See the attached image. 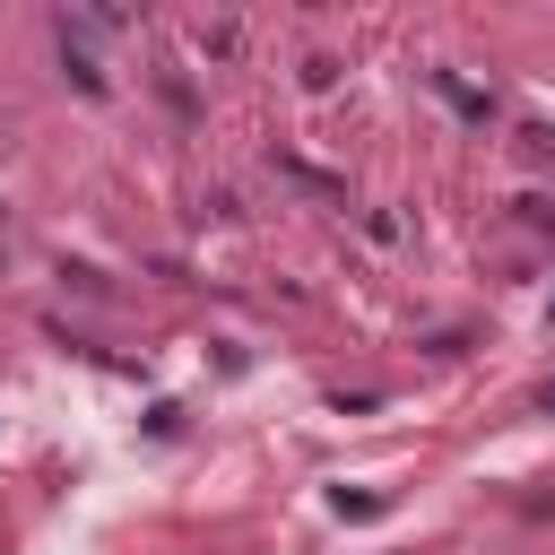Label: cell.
<instances>
[{
  "label": "cell",
  "instance_id": "cell-4",
  "mask_svg": "<svg viewBox=\"0 0 555 555\" xmlns=\"http://www.w3.org/2000/svg\"><path fill=\"white\" fill-rule=\"evenodd\" d=\"M538 408H546V416H555V382H546V390H538Z\"/></svg>",
  "mask_w": 555,
  "mask_h": 555
},
{
  "label": "cell",
  "instance_id": "cell-2",
  "mask_svg": "<svg viewBox=\"0 0 555 555\" xmlns=\"http://www.w3.org/2000/svg\"><path fill=\"white\" fill-rule=\"evenodd\" d=\"M338 87V61L330 52H304V95H330Z\"/></svg>",
  "mask_w": 555,
  "mask_h": 555
},
{
  "label": "cell",
  "instance_id": "cell-1",
  "mask_svg": "<svg viewBox=\"0 0 555 555\" xmlns=\"http://www.w3.org/2000/svg\"><path fill=\"white\" fill-rule=\"evenodd\" d=\"M434 87H442V104H460L468 121H494V95H486V87H468V78H451V69H434Z\"/></svg>",
  "mask_w": 555,
  "mask_h": 555
},
{
  "label": "cell",
  "instance_id": "cell-3",
  "mask_svg": "<svg viewBox=\"0 0 555 555\" xmlns=\"http://www.w3.org/2000/svg\"><path fill=\"white\" fill-rule=\"evenodd\" d=\"M330 512H338V520H373V512H382V494H347V486H338V494H330Z\"/></svg>",
  "mask_w": 555,
  "mask_h": 555
}]
</instances>
